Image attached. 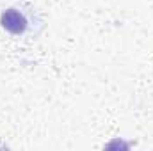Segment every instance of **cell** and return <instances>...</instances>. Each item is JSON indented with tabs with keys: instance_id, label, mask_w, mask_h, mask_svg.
<instances>
[{
	"instance_id": "obj_1",
	"label": "cell",
	"mask_w": 153,
	"mask_h": 151,
	"mask_svg": "<svg viewBox=\"0 0 153 151\" xmlns=\"http://www.w3.org/2000/svg\"><path fill=\"white\" fill-rule=\"evenodd\" d=\"M0 23L4 27V30H7L13 36H22L27 27H29V20L27 16L18 9V7H9L2 13L0 16Z\"/></svg>"
}]
</instances>
